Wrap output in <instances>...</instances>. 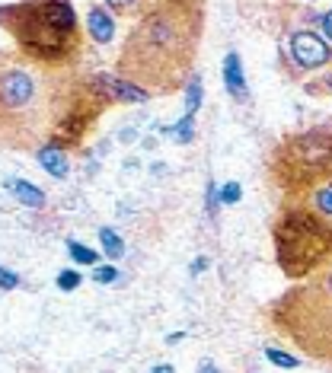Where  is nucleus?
<instances>
[{
  "label": "nucleus",
  "instance_id": "nucleus-16",
  "mask_svg": "<svg viewBox=\"0 0 332 373\" xmlns=\"http://www.w3.org/2000/svg\"><path fill=\"white\" fill-rule=\"evenodd\" d=\"M198 105H201V83H198V77H192L186 86V118H195Z\"/></svg>",
  "mask_w": 332,
  "mask_h": 373
},
{
  "label": "nucleus",
  "instance_id": "nucleus-10",
  "mask_svg": "<svg viewBox=\"0 0 332 373\" xmlns=\"http://www.w3.org/2000/svg\"><path fill=\"white\" fill-rule=\"evenodd\" d=\"M39 163H42V169L49 176H55V179H64V176H68V159H64V153L51 144L39 147Z\"/></svg>",
  "mask_w": 332,
  "mask_h": 373
},
{
  "label": "nucleus",
  "instance_id": "nucleus-26",
  "mask_svg": "<svg viewBox=\"0 0 332 373\" xmlns=\"http://www.w3.org/2000/svg\"><path fill=\"white\" fill-rule=\"evenodd\" d=\"M198 373H217V370H215V364H208V360H205V364L198 367Z\"/></svg>",
  "mask_w": 332,
  "mask_h": 373
},
{
  "label": "nucleus",
  "instance_id": "nucleus-19",
  "mask_svg": "<svg viewBox=\"0 0 332 373\" xmlns=\"http://www.w3.org/2000/svg\"><path fill=\"white\" fill-rule=\"evenodd\" d=\"M240 182H227V185L221 188V201L224 204H236V201H240Z\"/></svg>",
  "mask_w": 332,
  "mask_h": 373
},
{
  "label": "nucleus",
  "instance_id": "nucleus-24",
  "mask_svg": "<svg viewBox=\"0 0 332 373\" xmlns=\"http://www.w3.org/2000/svg\"><path fill=\"white\" fill-rule=\"evenodd\" d=\"M319 22H323L326 39H332V10H329V13H323V20H319Z\"/></svg>",
  "mask_w": 332,
  "mask_h": 373
},
{
  "label": "nucleus",
  "instance_id": "nucleus-7",
  "mask_svg": "<svg viewBox=\"0 0 332 373\" xmlns=\"http://www.w3.org/2000/svg\"><path fill=\"white\" fill-rule=\"evenodd\" d=\"M290 58L298 61V67L313 70V67H323V64L332 58V51H329V45H326L319 35L294 32V35H290Z\"/></svg>",
  "mask_w": 332,
  "mask_h": 373
},
{
  "label": "nucleus",
  "instance_id": "nucleus-14",
  "mask_svg": "<svg viewBox=\"0 0 332 373\" xmlns=\"http://www.w3.org/2000/svg\"><path fill=\"white\" fill-rule=\"evenodd\" d=\"M99 240H103V249H106V256H109V259H122L124 256V242H122V236H118L115 230L103 227V230H99Z\"/></svg>",
  "mask_w": 332,
  "mask_h": 373
},
{
  "label": "nucleus",
  "instance_id": "nucleus-22",
  "mask_svg": "<svg viewBox=\"0 0 332 373\" xmlns=\"http://www.w3.org/2000/svg\"><path fill=\"white\" fill-rule=\"evenodd\" d=\"M0 284H4V290H13L16 287V275L10 268H4V271H0Z\"/></svg>",
  "mask_w": 332,
  "mask_h": 373
},
{
  "label": "nucleus",
  "instance_id": "nucleus-12",
  "mask_svg": "<svg viewBox=\"0 0 332 373\" xmlns=\"http://www.w3.org/2000/svg\"><path fill=\"white\" fill-rule=\"evenodd\" d=\"M112 32H115V22H112V16L106 13L103 7H93L90 10V35L96 41H112Z\"/></svg>",
  "mask_w": 332,
  "mask_h": 373
},
{
  "label": "nucleus",
  "instance_id": "nucleus-2",
  "mask_svg": "<svg viewBox=\"0 0 332 373\" xmlns=\"http://www.w3.org/2000/svg\"><path fill=\"white\" fill-rule=\"evenodd\" d=\"M77 77L42 67L29 61L20 64L13 55L0 67V134L7 147H35L55 134Z\"/></svg>",
  "mask_w": 332,
  "mask_h": 373
},
{
  "label": "nucleus",
  "instance_id": "nucleus-13",
  "mask_svg": "<svg viewBox=\"0 0 332 373\" xmlns=\"http://www.w3.org/2000/svg\"><path fill=\"white\" fill-rule=\"evenodd\" d=\"M310 201H313V211L326 221H332V179L326 185H319L317 192H310Z\"/></svg>",
  "mask_w": 332,
  "mask_h": 373
},
{
  "label": "nucleus",
  "instance_id": "nucleus-25",
  "mask_svg": "<svg viewBox=\"0 0 332 373\" xmlns=\"http://www.w3.org/2000/svg\"><path fill=\"white\" fill-rule=\"evenodd\" d=\"M205 268H208V259H195L192 262V275H201Z\"/></svg>",
  "mask_w": 332,
  "mask_h": 373
},
{
  "label": "nucleus",
  "instance_id": "nucleus-8",
  "mask_svg": "<svg viewBox=\"0 0 332 373\" xmlns=\"http://www.w3.org/2000/svg\"><path fill=\"white\" fill-rule=\"evenodd\" d=\"M106 7L112 10V13L118 16H132V20H144V16L157 13V10L170 7V4H176V0H103Z\"/></svg>",
  "mask_w": 332,
  "mask_h": 373
},
{
  "label": "nucleus",
  "instance_id": "nucleus-21",
  "mask_svg": "<svg viewBox=\"0 0 332 373\" xmlns=\"http://www.w3.org/2000/svg\"><path fill=\"white\" fill-rule=\"evenodd\" d=\"M115 277H118V271L109 268V265H103V268L93 271V281H96V284H109V281H115Z\"/></svg>",
  "mask_w": 332,
  "mask_h": 373
},
{
  "label": "nucleus",
  "instance_id": "nucleus-18",
  "mask_svg": "<svg viewBox=\"0 0 332 373\" xmlns=\"http://www.w3.org/2000/svg\"><path fill=\"white\" fill-rule=\"evenodd\" d=\"M265 358L275 367H284V370H294V367H298V358H290V354L278 351V348H265Z\"/></svg>",
  "mask_w": 332,
  "mask_h": 373
},
{
  "label": "nucleus",
  "instance_id": "nucleus-23",
  "mask_svg": "<svg viewBox=\"0 0 332 373\" xmlns=\"http://www.w3.org/2000/svg\"><path fill=\"white\" fill-rule=\"evenodd\" d=\"M215 211H217V195H215V185H208V214L215 217Z\"/></svg>",
  "mask_w": 332,
  "mask_h": 373
},
{
  "label": "nucleus",
  "instance_id": "nucleus-3",
  "mask_svg": "<svg viewBox=\"0 0 332 373\" xmlns=\"http://www.w3.org/2000/svg\"><path fill=\"white\" fill-rule=\"evenodd\" d=\"M0 26L13 35L23 58L64 70L83 51V32L70 0H23L0 7Z\"/></svg>",
  "mask_w": 332,
  "mask_h": 373
},
{
  "label": "nucleus",
  "instance_id": "nucleus-17",
  "mask_svg": "<svg viewBox=\"0 0 332 373\" xmlns=\"http://www.w3.org/2000/svg\"><path fill=\"white\" fill-rule=\"evenodd\" d=\"M68 252H70V259H74V262H80V265H96L99 262V256L93 252V249L80 246V242H74V240L68 242Z\"/></svg>",
  "mask_w": 332,
  "mask_h": 373
},
{
  "label": "nucleus",
  "instance_id": "nucleus-5",
  "mask_svg": "<svg viewBox=\"0 0 332 373\" xmlns=\"http://www.w3.org/2000/svg\"><path fill=\"white\" fill-rule=\"evenodd\" d=\"M275 256L288 277H310L332 262V223L307 207H284L275 223Z\"/></svg>",
  "mask_w": 332,
  "mask_h": 373
},
{
  "label": "nucleus",
  "instance_id": "nucleus-11",
  "mask_svg": "<svg viewBox=\"0 0 332 373\" xmlns=\"http://www.w3.org/2000/svg\"><path fill=\"white\" fill-rule=\"evenodd\" d=\"M7 188L16 195V198L23 201L26 207H32V211H39V207H45V195L39 192V188L32 185V182H23V179H10Z\"/></svg>",
  "mask_w": 332,
  "mask_h": 373
},
{
  "label": "nucleus",
  "instance_id": "nucleus-27",
  "mask_svg": "<svg viewBox=\"0 0 332 373\" xmlns=\"http://www.w3.org/2000/svg\"><path fill=\"white\" fill-rule=\"evenodd\" d=\"M153 373H173V367H166V364H160V367H157V370H153Z\"/></svg>",
  "mask_w": 332,
  "mask_h": 373
},
{
  "label": "nucleus",
  "instance_id": "nucleus-4",
  "mask_svg": "<svg viewBox=\"0 0 332 373\" xmlns=\"http://www.w3.org/2000/svg\"><path fill=\"white\" fill-rule=\"evenodd\" d=\"M272 322L304 354L332 364V262L290 287L272 306Z\"/></svg>",
  "mask_w": 332,
  "mask_h": 373
},
{
  "label": "nucleus",
  "instance_id": "nucleus-15",
  "mask_svg": "<svg viewBox=\"0 0 332 373\" xmlns=\"http://www.w3.org/2000/svg\"><path fill=\"white\" fill-rule=\"evenodd\" d=\"M163 134H170V138L179 140V144H189V140L195 138V124H192V118H182L179 124H170V128H163Z\"/></svg>",
  "mask_w": 332,
  "mask_h": 373
},
{
  "label": "nucleus",
  "instance_id": "nucleus-20",
  "mask_svg": "<svg viewBox=\"0 0 332 373\" xmlns=\"http://www.w3.org/2000/svg\"><path fill=\"white\" fill-rule=\"evenodd\" d=\"M58 287H61V290H77V287H80V275H77V271H61V275H58Z\"/></svg>",
  "mask_w": 332,
  "mask_h": 373
},
{
  "label": "nucleus",
  "instance_id": "nucleus-6",
  "mask_svg": "<svg viewBox=\"0 0 332 373\" xmlns=\"http://www.w3.org/2000/svg\"><path fill=\"white\" fill-rule=\"evenodd\" d=\"M272 179L288 195H310L332 179V134H290L272 153Z\"/></svg>",
  "mask_w": 332,
  "mask_h": 373
},
{
  "label": "nucleus",
  "instance_id": "nucleus-9",
  "mask_svg": "<svg viewBox=\"0 0 332 373\" xmlns=\"http://www.w3.org/2000/svg\"><path fill=\"white\" fill-rule=\"evenodd\" d=\"M224 83H227V93L236 99H246V77H243L240 67V55L230 51L227 61H224Z\"/></svg>",
  "mask_w": 332,
  "mask_h": 373
},
{
  "label": "nucleus",
  "instance_id": "nucleus-1",
  "mask_svg": "<svg viewBox=\"0 0 332 373\" xmlns=\"http://www.w3.org/2000/svg\"><path fill=\"white\" fill-rule=\"evenodd\" d=\"M205 32L201 0H176L144 16L124 39L118 58V80L141 86L151 96H166L189 86L195 55Z\"/></svg>",
  "mask_w": 332,
  "mask_h": 373
}]
</instances>
